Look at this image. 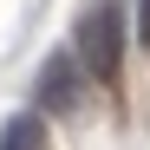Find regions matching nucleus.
<instances>
[{
    "mask_svg": "<svg viewBox=\"0 0 150 150\" xmlns=\"http://www.w3.org/2000/svg\"><path fill=\"white\" fill-rule=\"evenodd\" d=\"M0 150H52L46 117H39V111H13L7 124H0Z\"/></svg>",
    "mask_w": 150,
    "mask_h": 150,
    "instance_id": "3",
    "label": "nucleus"
},
{
    "mask_svg": "<svg viewBox=\"0 0 150 150\" xmlns=\"http://www.w3.org/2000/svg\"><path fill=\"white\" fill-rule=\"evenodd\" d=\"M65 46L91 72V85H117L124 59H131V0H85Z\"/></svg>",
    "mask_w": 150,
    "mask_h": 150,
    "instance_id": "1",
    "label": "nucleus"
},
{
    "mask_svg": "<svg viewBox=\"0 0 150 150\" xmlns=\"http://www.w3.org/2000/svg\"><path fill=\"white\" fill-rule=\"evenodd\" d=\"M131 39L150 46V0H131Z\"/></svg>",
    "mask_w": 150,
    "mask_h": 150,
    "instance_id": "4",
    "label": "nucleus"
},
{
    "mask_svg": "<svg viewBox=\"0 0 150 150\" xmlns=\"http://www.w3.org/2000/svg\"><path fill=\"white\" fill-rule=\"evenodd\" d=\"M33 98H39V117H85L91 105V72L72 59V46H52L39 59V79H33Z\"/></svg>",
    "mask_w": 150,
    "mask_h": 150,
    "instance_id": "2",
    "label": "nucleus"
}]
</instances>
